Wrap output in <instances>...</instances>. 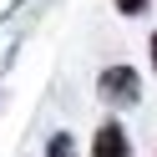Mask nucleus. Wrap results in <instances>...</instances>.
Listing matches in <instances>:
<instances>
[{
  "mask_svg": "<svg viewBox=\"0 0 157 157\" xmlns=\"http://www.w3.org/2000/svg\"><path fill=\"white\" fill-rule=\"evenodd\" d=\"M147 56H152V76H157V31H152V41H147Z\"/></svg>",
  "mask_w": 157,
  "mask_h": 157,
  "instance_id": "nucleus-5",
  "label": "nucleus"
},
{
  "mask_svg": "<svg viewBox=\"0 0 157 157\" xmlns=\"http://www.w3.org/2000/svg\"><path fill=\"white\" fill-rule=\"evenodd\" d=\"M46 157H76V137L71 132H56L51 142H46Z\"/></svg>",
  "mask_w": 157,
  "mask_h": 157,
  "instance_id": "nucleus-3",
  "label": "nucleus"
},
{
  "mask_svg": "<svg viewBox=\"0 0 157 157\" xmlns=\"http://www.w3.org/2000/svg\"><path fill=\"white\" fill-rule=\"evenodd\" d=\"M147 5H152V0H117L122 15H147Z\"/></svg>",
  "mask_w": 157,
  "mask_h": 157,
  "instance_id": "nucleus-4",
  "label": "nucleus"
},
{
  "mask_svg": "<svg viewBox=\"0 0 157 157\" xmlns=\"http://www.w3.org/2000/svg\"><path fill=\"white\" fill-rule=\"evenodd\" d=\"M91 157H132V137L122 122H101L91 137Z\"/></svg>",
  "mask_w": 157,
  "mask_h": 157,
  "instance_id": "nucleus-2",
  "label": "nucleus"
},
{
  "mask_svg": "<svg viewBox=\"0 0 157 157\" xmlns=\"http://www.w3.org/2000/svg\"><path fill=\"white\" fill-rule=\"evenodd\" d=\"M96 91H101V101H106V106L127 112V106L142 101V76H137L132 66H106V71L96 76Z\"/></svg>",
  "mask_w": 157,
  "mask_h": 157,
  "instance_id": "nucleus-1",
  "label": "nucleus"
}]
</instances>
